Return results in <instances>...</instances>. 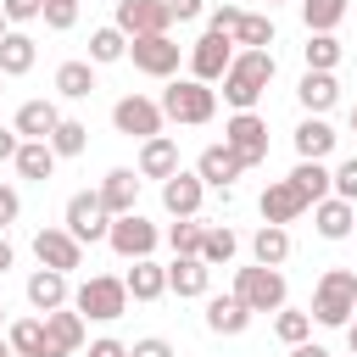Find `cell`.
Wrapping results in <instances>:
<instances>
[{
	"instance_id": "1",
	"label": "cell",
	"mask_w": 357,
	"mask_h": 357,
	"mask_svg": "<svg viewBox=\"0 0 357 357\" xmlns=\"http://www.w3.org/2000/svg\"><path fill=\"white\" fill-rule=\"evenodd\" d=\"M268 84H273V50H240L229 61V73H223V100L234 112H251Z\"/></svg>"
},
{
	"instance_id": "2",
	"label": "cell",
	"mask_w": 357,
	"mask_h": 357,
	"mask_svg": "<svg viewBox=\"0 0 357 357\" xmlns=\"http://www.w3.org/2000/svg\"><path fill=\"white\" fill-rule=\"evenodd\" d=\"M312 318L324 329H346L357 318V273L351 268H329L312 290Z\"/></svg>"
},
{
	"instance_id": "3",
	"label": "cell",
	"mask_w": 357,
	"mask_h": 357,
	"mask_svg": "<svg viewBox=\"0 0 357 357\" xmlns=\"http://www.w3.org/2000/svg\"><path fill=\"white\" fill-rule=\"evenodd\" d=\"M156 106H162L167 123H212V112H218V89L201 84V78H173V84L162 89Z\"/></svg>"
},
{
	"instance_id": "4",
	"label": "cell",
	"mask_w": 357,
	"mask_h": 357,
	"mask_svg": "<svg viewBox=\"0 0 357 357\" xmlns=\"http://www.w3.org/2000/svg\"><path fill=\"white\" fill-rule=\"evenodd\" d=\"M73 307H78L84 318H95V324H117V318L128 312V284L112 279V273H95V279H84V284L73 290Z\"/></svg>"
},
{
	"instance_id": "5",
	"label": "cell",
	"mask_w": 357,
	"mask_h": 357,
	"mask_svg": "<svg viewBox=\"0 0 357 357\" xmlns=\"http://www.w3.org/2000/svg\"><path fill=\"white\" fill-rule=\"evenodd\" d=\"M234 296L251 307V312H279L284 307V273L279 268H240L234 273Z\"/></svg>"
},
{
	"instance_id": "6",
	"label": "cell",
	"mask_w": 357,
	"mask_h": 357,
	"mask_svg": "<svg viewBox=\"0 0 357 357\" xmlns=\"http://www.w3.org/2000/svg\"><path fill=\"white\" fill-rule=\"evenodd\" d=\"M67 234H73L78 245L112 234V212L100 206V190H78V195H67Z\"/></svg>"
},
{
	"instance_id": "7",
	"label": "cell",
	"mask_w": 357,
	"mask_h": 357,
	"mask_svg": "<svg viewBox=\"0 0 357 357\" xmlns=\"http://www.w3.org/2000/svg\"><path fill=\"white\" fill-rule=\"evenodd\" d=\"M223 145H229L245 167H257V162H268V123H262L257 112H234V117L223 123Z\"/></svg>"
},
{
	"instance_id": "8",
	"label": "cell",
	"mask_w": 357,
	"mask_h": 357,
	"mask_svg": "<svg viewBox=\"0 0 357 357\" xmlns=\"http://www.w3.org/2000/svg\"><path fill=\"white\" fill-rule=\"evenodd\" d=\"M162 106L156 100H145V95H123L117 106H112V128L117 134H128V139H156L162 134Z\"/></svg>"
},
{
	"instance_id": "9",
	"label": "cell",
	"mask_w": 357,
	"mask_h": 357,
	"mask_svg": "<svg viewBox=\"0 0 357 357\" xmlns=\"http://www.w3.org/2000/svg\"><path fill=\"white\" fill-rule=\"evenodd\" d=\"M229 61H234V39L229 33H201L195 45H190V78H201V84H218L223 73H229Z\"/></svg>"
},
{
	"instance_id": "10",
	"label": "cell",
	"mask_w": 357,
	"mask_h": 357,
	"mask_svg": "<svg viewBox=\"0 0 357 357\" xmlns=\"http://www.w3.org/2000/svg\"><path fill=\"white\" fill-rule=\"evenodd\" d=\"M156 223H145L139 212H128V218H112V234H106V245L123 257V262H139V257H151L156 251Z\"/></svg>"
},
{
	"instance_id": "11",
	"label": "cell",
	"mask_w": 357,
	"mask_h": 357,
	"mask_svg": "<svg viewBox=\"0 0 357 357\" xmlns=\"http://www.w3.org/2000/svg\"><path fill=\"white\" fill-rule=\"evenodd\" d=\"M128 61L145 73V78H173L178 73V45L167 33H151V39H128Z\"/></svg>"
},
{
	"instance_id": "12",
	"label": "cell",
	"mask_w": 357,
	"mask_h": 357,
	"mask_svg": "<svg viewBox=\"0 0 357 357\" xmlns=\"http://www.w3.org/2000/svg\"><path fill=\"white\" fill-rule=\"evenodd\" d=\"M167 6L162 0H117V28L128 39H151V33H167Z\"/></svg>"
},
{
	"instance_id": "13",
	"label": "cell",
	"mask_w": 357,
	"mask_h": 357,
	"mask_svg": "<svg viewBox=\"0 0 357 357\" xmlns=\"http://www.w3.org/2000/svg\"><path fill=\"white\" fill-rule=\"evenodd\" d=\"M33 257H39V268H56V273L84 268V245H78L67 229H39V234H33Z\"/></svg>"
},
{
	"instance_id": "14",
	"label": "cell",
	"mask_w": 357,
	"mask_h": 357,
	"mask_svg": "<svg viewBox=\"0 0 357 357\" xmlns=\"http://www.w3.org/2000/svg\"><path fill=\"white\" fill-rule=\"evenodd\" d=\"M78 346H84V312L78 307L45 312V357H73Z\"/></svg>"
},
{
	"instance_id": "15",
	"label": "cell",
	"mask_w": 357,
	"mask_h": 357,
	"mask_svg": "<svg viewBox=\"0 0 357 357\" xmlns=\"http://www.w3.org/2000/svg\"><path fill=\"white\" fill-rule=\"evenodd\" d=\"M301 212H312V201H307L290 178H279V184L262 190V223H279V229H284V223H296Z\"/></svg>"
},
{
	"instance_id": "16",
	"label": "cell",
	"mask_w": 357,
	"mask_h": 357,
	"mask_svg": "<svg viewBox=\"0 0 357 357\" xmlns=\"http://www.w3.org/2000/svg\"><path fill=\"white\" fill-rule=\"evenodd\" d=\"M134 201H139V173H134V167H112V173L100 178V206H106L112 218H128Z\"/></svg>"
},
{
	"instance_id": "17",
	"label": "cell",
	"mask_w": 357,
	"mask_h": 357,
	"mask_svg": "<svg viewBox=\"0 0 357 357\" xmlns=\"http://www.w3.org/2000/svg\"><path fill=\"white\" fill-rule=\"evenodd\" d=\"M201 195H206V184H201V173H173L167 184H162V206L173 212V218H195L201 212Z\"/></svg>"
},
{
	"instance_id": "18",
	"label": "cell",
	"mask_w": 357,
	"mask_h": 357,
	"mask_svg": "<svg viewBox=\"0 0 357 357\" xmlns=\"http://www.w3.org/2000/svg\"><path fill=\"white\" fill-rule=\"evenodd\" d=\"M195 173H201V184H218V190H229V184L245 173V162H240L229 145H206V151H201V162H195Z\"/></svg>"
},
{
	"instance_id": "19",
	"label": "cell",
	"mask_w": 357,
	"mask_h": 357,
	"mask_svg": "<svg viewBox=\"0 0 357 357\" xmlns=\"http://www.w3.org/2000/svg\"><path fill=\"white\" fill-rule=\"evenodd\" d=\"M296 100L307 106V117H324V112L340 100V84H335V73H301V84H296Z\"/></svg>"
},
{
	"instance_id": "20",
	"label": "cell",
	"mask_w": 357,
	"mask_h": 357,
	"mask_svg": "<svg viewBox=\"0 0 357 357\" xmlns=\"http://www.w3.org/2000/svg\"><path fill=\"white\" fill-rule=\"evenodd\" d=\"M178 173V145L167 139V134H156V139H145L139 145V178H173Z\"/></svg>"
},
{
	"instance_id": "21",
	"label": "cell",
	"mask_w": 357,
	"mask_h": 357,
	"mask_svg": "<svg viewBox=\"0 0 357 357\" xmlns=\"http://www.w3.org/2000/svg\"><path fill=\"white\" fill-rule=\"evenodd\" d=\"M312 223H318V234H324V240H346V234L357 229V206H351V201H340V195H329V201H318V206H312Z\"/></svg>"
},
{
	"instance_id": "22",
	"label": "cell",
	"mask_w": 357,
	"mask_h": 357,
	"mask_svg": "<svg viewBox=\"0 0 357 357\" xmlns=\"http://www.w3.org/2000/svg\"><path fill=\"white\" fill-rule=\"evenodd\" d=\"M335 139H340V134H335L324 117H301V128H296V156H301V162H324V156L335 151Z\"/></svg>"
},
{
	"instance_id": "23",
	"label": "cell",
	"mask_w": 357,
	"mask_h": 357,
	"mask_svg": "<svg viewBox=\"0 0 357 357\" xmlns=\"http://www.w3.org/2000/svg\"><path fill=\"white\" fill-rule=\"evenodd\" d=\"M206 284H212V268L201 257H173V268H167V290L173 296H206Z\"/></svg>"
},
{
	"instance_id": "24",
	"label": "cell",
	"mask_w": 357,
	"mask_h": 357,
	"mask_svg": "<svg viewBox=\"0 0 357 357\" xmlns=\"http://www.w3.org/2000/svg\"><path fill=\"white\" fill-rule=\"evenodd\" d=\"M28 301H33V312H56V307H67V301H73V296H67V273L39 268V273L28 279Z\"/></svg>"
},
{
	"instance_id": "25",
	"label": "cell",
	"mask_w": 357,
	"mask_h": 357,
	"mask_svg": "<svg viewBox=\"0 0 357 357\" xmlns=\"http://www.w3.org/2000/svg\"><path fill=\"white\" fill-rule=\"evenodd\" d=\"M245 324H251V307L240 296H212L206 301V329L212 335H240Z\"/></svg>"
},
{
	"instance_id": "26",
	"label": "cell",
	"mask_w": 357,
	"mask_h": 357,
	"mask_svg": "<svg viewBox=\"0 0 357 357\" xmlns=\"http://www.w3.org/2000/svg\"><path fill=\"white\" fill-rule=\"evenodd\" d=\"M56 123H61L56 100H22V112H17V134L22 139H50Z\"/></svg>"
},
{
	"instance_id": "27",
	"label": "cell",
	"mask_w": 357,
	"mask_h": 357,
	"mask_svg": "<svg viewBox=\"0 0 357 357\" xmlns=\"http://www.w3.org/2000/svg\"><path fill=\"white\" fill-rule=\"evenodd\" d=\"M123 284H128L134 301H156V296H167V268H156L151 257H139V262L123 273Z\"/></svg>"
},
{
	"instance_id": "28",
	"label": "cell",
	"mask_w": 357,
	"mask_h": 357,
	"mask_svg": "<svg viewBox=\"0 0 357 357\" xmlns=\"http://www.w3.org/2000/svg\"><path fill=\"white\" fill-rule=\"evenodd\" d=\"M56 162H61V156L50 151V139H22V151H17V173H22V178H39V184L56 173Z\"/></svg>"
},
{
	"instance_id": "29",
	"label": "cell",
	"mask_w": 357,
	"mask_h": 357,
	"mask_svg": "<svg viewBox=\"0 0 357 357\" xmlns=\"http://www.w3.org/2000/svg\"><path fill=\"white\" fill-rule=\"evenodd\" d=\"M290 184L318 206V201H329V190H335V173L324 167V162H296V173H290Z\"/></svg>"
},
{
	"instance_id": "30",
	"label": "cell",
	"mask_w": 357,
	"mask_h": 357,
	"mask_svg": "<svg viewBox=\"0 0 357 357\" xmlns=\"http://www.w3.org/2000/svg\"><path fill=\"white\" fill-rule=\"evenodd\" d=\"M251 257H257L262 268H279V262L290 257V234H284L279 223H262V229L251 234Z\"/></svg>"
},
{
	"instance_id": "31",
	"label": "cell",
	"mask_w": 357,
	"mask_h": 357,
	"mask_svg": "<svg viewBox=\"0 0 357 357\" xmlns=\"http://www.w3.org/2000/svg\"><path fill=\"white\" fill-rule=\"evenodd\" d=\"M33 56H39V50H33V39H28V33H17V28H11V33L0 39V73H6V78H22V73L33 67Z\"/></svg>"
},
{
	"instance_id": "32",
	"label": "cell",
	"mask_w": 357,
	"mask_h": 357,
	"mask_svg": "<svg viewBox=\"0 0 357 357\" xmlns=\"http://www.w3.org/2000/svg\"><path fill=\"white\" fill-rule=\"evenodd\" d=\"M6 346L17 357H45V318H17L6 329Z\"/></svg>"
},
{
	"instance_id": "33",
	"label": "cell",
	"mask_w": 357,
	"mask_h": 357,
	"mask_svg": "<svg viewBox=\"0 0 357 357\" xmlns=\"http://www.w3.org/2000/svg\"><path fill=\"white\" fill-rule=\"evenodd\" d=\"M229 39L245 45V50H262V45H273V17H251V11H240L234 28H229Z\"/></svg>"
},
{
	"instance_id": "34",
	"label": "cell",
	"mask_w": 357,
	"mask_h": 357,
	"mask_svg": "<svg viewBox=\"0 0 357 357\" xmlns=\"http://www.w3.org/2000/svg\"><path fill=\"white\" fill-rule=\"evenodd\" d=\"M56 89H61L67 100H84V95L95 89V61H61V67H56Z\"/></svg>"
},
{
	"instance_id": "35",
	"label": "cell",
	"mask_w": 357,
	"mask_h": 357,
	"mask_svg": "<svg viewBox=\"0 0 357 357\" xmlns=\"http://www.w3.org/2000/svg\"><path fill=\"white\" fill-rule=\"evenodd\" d=\"M123 56H128V33H123V28H95V33H89V61H95V67L123 61Z\"/></svg>"
},
{
	"instance_id": "36",
	"label": "cell",
	"mask_w": 357,
	"mask_h": 357,
	"mask_svg": "<svg viewBox=\"0 0 357 357\" xmlns=\"http://www.w3.org/2000/svg\"><path fill=\"white\" fill-rule=\"evenodd\" d=\"M301 56H307V73H335V61H340V39H335V33H307Z\"/></svg>"
},
{
	"instance_id": "37",
	"label": "cell",
	"mask_w": 357,
	"mask_h": 357,
	"mask_svg": "<svg viewBox=\"0 0 357 357\" xmlns=\"http://www.w3.org/2000/svg\"><path fill=\"white\" fill-rule=\"evenodd\" d=\"M340 17H346V0H301V22H307V33H335Z\"/></svg>"
},
{
	"instance_id": "38",
	"label": "cell",
	"mask_w": 357,
	"mask_h": 357,
	"mask_svg": "<svg viewBox=\"0 0 357 357\" xmlns=\"http://www.w3.org/2000/svg\"><path fill=\"white\" fill-rule=\"evenodd\" d=\"M167 245H173V257H201V245H206V229H201L195 218H178V223L167 229Z\"/></svg>"
},
{
	"instance_id": "39",
	"label": "cell",
	"mask_w": 357,
	"mask_h": 357,
	"mask_svg": "<svg viewBox=\"0 0 357 357\" xmlns=\"http://www.w3.org/2000/svg\"><path fill=\"white\" fill-rule=\"evenodd\" d=\"M84 145H89V128H84L78 117H61L56 134H50V151H56V156H78Z\"/></svg>"
},
{
	"instance_id": "40",
	"label": "cell",
	"mask_w": 357,
	"mask_h": 357,
	"mask_svg": "<svg viewBox=\"0 0 357 357\" xmlns=\"http://www.w3.org/2000/svg\"><path fill=\"white\" fill-rule=\"evenodd\" d=\"M240 251V240H234V229L229 223H218V229H206V245H201V262L206 268H218V262H229Z\"/></svg>"
},
{
	"instance_id": "41",
	"label": "cell",
	"mask_w": 357,
	"mask_h": 357,
	"mask_svg": "<svg viewBox=\"0 0 357 357\" xmlns=\"http://www.w3.org/2000/svg\"><path fill=\"white\" fill-rule=\"evenodd\" d=\"M273 335H279L284 346H301V340L312 335V312H296V307H279V318H273Z\"/></svg>"
},
{
	"instance_id": "42",
	"label": "cell",
	"mask_w": 357,
	"mask_h": 357,
	"mask_svg": "<svg viewBox=\"0 0 357 357\" xmlns=\"http://www.w3.org/2000/svg\"><path fill=\"white\" fill-rule=\"evenodd\" d=\"M78 22V6H67V0H45V28H56V33H67Z\"/></svg>"
},
{
	"instance_id": "43",
	"label": "cell",
	"mask_w": 357,
	"mask_h": 357,
	"mask_svg": "<svg viewBox=\"0 0 357 357\" xmlns=\"http://www.w3.org/2000/svg\"><path fill=\"white\" fill-rule=\"evenodd\" d=\"M335 195H340V201H357V156L335 167Z\"/></svg>"
},
{
	"instance_id": "44",
	"label": "cell",
	"mask_w": 357,
	"mask_h": 357,
	"mask_svg": "<svg viewBox=\"0 0 357 357\" xmlns=\"http://www.w3.org/2000/svg\"><path fill=\"white\" fill-rule=\"evenodd\" d=\"M0 11L11 22H33V17H45V0H0Z\"/></svg>"
},
{
	"instance_id": "45",
	"label": "cell",
	"mask_w": 357,
	"mask_h": 357,
	"mask_svg": "<svg viewBox=\"0 0 357 357\" xmlns=\"http://www.w3.org/2000/svg\"><path fill=\"white\" fill-rule=\"evenodd\" d=\"M128 357H173V346H167L162 335H145V340H134V346H128Z\"/></svg>"
},
{
	"instance_id": "46",
	"label": "cell",
	"mask_w": 357,
	"mask_h": 357,
	"mask_svg": "<svg viewBox=\"0 0 357 357\" xmlns=\"http://www.w3.org/2000/svg\"><path fill=\"white\" fill-rule=\"evenodd\" d=\"M17 212H22V195H17L11 184H0V229H6V223H17Z\"/></svg>"
},
{
	"instance_id": "47",
	"label": "cell",
	"mask_w": 357,
	"mask_h": 357,
	"mask_svg": "<svg viewBox=\"0 0 357 357\" xmlns=\"http://www.w3.org/2000/svg\"><path fill=\"white\" fill-rule=\"evenodd\" d=\"M162 6H167V17H173V22H195V17L206 11L201 0H162Z\"/></svg>"
},
{
	"instance_id": "48",
	"label": "cell",
	"mask_w": 357,
	"mask_h": 357,
	"mask_svg": "<svg viewBox=\"0 0 357 357\" xmlns=\"http://www.w3.org/2000/svg\"><path fill=\"white\" fill-rule=\"evenodd\" d=\"M17 151H22V134L17 128H0V162H17Z\"/></svg>"
},
{
	"instance_id": "49",
	"label": "cell",
	"mask_w": 357,
	"mask_h": 357,
	"mask_svg": "<svg viewBox=\"0 0 357 357\" xmlns=\"http://www.w3.org/2000/svg\"><path fill=\"white\" fill-rule=\"evenodd\" d=\"M89 357H128V346L106 335V340H95V346H89Z\"/></svg>"
},
{
	"instance_id": "50",
	"label": "cell",
	"mask_w": 357,
	"mask_h": 357,
	"mask_svg": "<svg viewBox=\"0 0 357 357\" xmlns=\"http://www.w3.org/2000/svg\"><path fill=\"white\" fill-rule=\"evenodd\" d=\"M290 357H329L318 340H301V346H290Z\"/></svg>"
},
{
	"instance_id": "51",
	"label": "cell",
	"mask_w": 357,
	"mask_h": 357,
	"mask_svg": "<svg viewBox=\"0 0 357 357\" xmlns=\"http://www.w3.org/2000/svg\"><path fill=\"white\" fill-rule=\"evenodd\" d=\"M6 268H11V245L0 240V273H6Z\"/></svg>"
},
{
	"instance_id": "52",
	"label": "cell",
	"mask_w": 357,
	"mask_h": 357,
	"mask_svg": "<svg viewBox=\"0 0 357 357\" xmlns=\"http://www.w3.org/2000/svg\"><path fill=\"white\" fill-rule=\"evenodd\" d=\"M346 340H351V357H357V324H346Z\"/></svg>"
},
{
	"instance_id": "53",
	"label": "cell",
	"mask_w": 357,
	"mask_h": 357,
	"mask_svg": "<svg viewBox=\"0 0 357 357\" xmlns=\"http://www.w3.org/2000/svg\"><path fill=\"white\" fill-rule=\"evenodd\" d=\"M6 33H11V17H6V11H0V39H6Z\"/></svg>"
},
{
	"instance_id": "54",
	"label": "cell",
	"mask_w": 357,
	"mask_h": 357,
	"mask_svg": "<svg viewBox=\"0 0 357 357\" xmlns=\"http://www.w3.org/2000/svg\"><path fill=\"white\" fill-rule=\"evenodd\" d=\"M351 134H357V106H351Z\"/></svg>"
},
{
	"instance_id": "55",
	"label": "cell",
	"mask_w": 357,
	"mask_h": 357,
	"mask_svg": "<svg viewBox=\"0 0 357 357\" xmlns=\"http://www.w3.org/2000/svg\"><path fill=\"white\" fill-rule=\"evenodd\" d=\"M0 357H17V351H11V346H0Z\"/></svg>"
},
{
	"instance_id": "56",
	"label": "cell",
	"mask_w": 357,
	"mask_h": 357,
	"mask_svg": "<svg viewBox=\"0 0 357 357\" xmlns=\"http://www.w3.org/2000/svg\"><path fill=\"white\" fill-rule=\"evenodd\" d=\"M0 324H6V307H0Z\"/></svg>"
},
{
	"instance_id": "57",
	"label": "cell",
	"mask_w": 357,
	"mask_h": 357,
	"mask_svg": "<svg viewBox=\"0 0 357 357\" xmlns=\"http://www.w3.org/2000/svg\"><path fill=\"white\" fill-rule=\"evenodd\" d=\"M67 6H78V0H67Z\"/></svg>"
},
{
	"instance_id": "58",
	"label": "cell",
	"mask_w": 357,
	"mask_h": 357,
	"mask_svg": "<svg viewBox=\"0 0 357 357\" xmlns=\"http://www.w3.org/2000/svg\"><path fill=\"white\" fill-rule=\"evenodd\" d=\"M268 6H279V0H268Z\"/></svg>"
},
{
	"instance_id": "59",
	"label": "cell",
	"mask_w": 357,
	"mask_h": 357,
	"mask_svg": "<svg viewBox=\"0 0 357 357\" xmlns=\"http://www.w3.org/2000/svg\"><path fill=\"white\" fill-rule=\"evenodd\" d=\"M0 84H6V73H0Z\"/></svg>"
},
{
	"instance_id": "60",
	"label": "cell",
	"mask_w": 357,
	"mask_h": 357,
	"mask_svg": "<svg viewBox=\"0 0 357 357\" xmlns=\"http://www.w3.org/2000/svg\"><path fill=\"white\" fill-rule=\"evenodd\" d=\"M351 234H357V229H351Z\"/></svg>"
},
{
	"instance_id": "61",
	"label": "cell",
	"mask_w": 357,
	"mask_h": 357,
	"mask_svg": "<svg viewBox=\"0 0 357 357\" xmlns=\"http://www.w3.org/2000/svg\"><path fill=\"white\" fill-rule=\"evenodd\" d=\"M351 324H357V318H351Z\"/></svg>"
}]
</instances>
